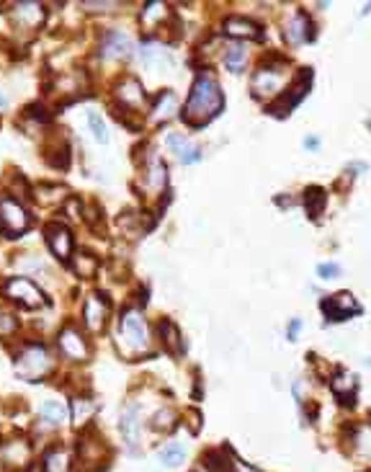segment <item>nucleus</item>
Returning a JSON list of instances; mask_svg holds the SVG:
<instances>
[{"mask_svg": "<svg viewBox=\"0 0 371 472\" xmlns=\"http://www.w3.org/2000/svg\"><path fill=\"white\" fill-rule=\"evenodd\" d=\"M106 317H108V299L103 297V294H98V292L88 294L85 304H83V323H85V328H88L90 333L103 331Z\"/></svg>", "mask_w": 371, "mask_h": 472, "instance_id": "8", "label": "nucleus"}, {"mask_svg": "<svg viewBox=\"0 0 371 472\" xmlns=\"http://www.w3.org/2000/svg\"><path fill=\"white\" fill-rule=\"evenodd\" d=\"M165 183H168V168H165V163L160 158L152 155L147 165H145V186L150 191H162Z\"/></svg>", "mask_w": 371, "mask_h": 472, "instance_id": "17", "label": "nucleus"}, {"mask_svg": "<svg viewBox=\"0 0 371 472\" xmlns=\"http://www.w3.org/2000/svg\"><path fill=\"white\" fill-rule=\"evenodd\" d=\"M44 235H47L49 250H52V253L60 258V261H68V258H73V235H70V230L65 227V225H62V222L47 225Z\"/></svg>", "mask_w": 371, "mask_h": 472, "instance_id": "9", "label": "nucleus"}, {"mask_svg": "<svg viewBox=\"0 0 371 472\" xmlns=\"http://www.w3.org/2000/svg\"><path fill=\"white\" fill-rule=\"evenodd\" d=\"M157 459H160L162 465L168 467H178L186 459V449H183V444H178V441H170V444H165L157 452Z\"/></svg>", "mask_w": 371, "mask_h": 472, "instance_id": "27", "label": "nucleus"}, {"mask_svg": "<svg viewBox=\"0 0 371 472\" xmlns=\"http://www.w3.org/2000/svg\"><path fill=\"white\" fill-rule=\"evenodd\" d=\"M73 269L78 277L90 279V277H95V271H98V261H95V256H90V253H78V256H73Z\"/></svg>", "mask_w": 371, "mask_h": 472, "instance_id": "28", "label": "nucleus"}, {"mask_svg": "<svg viewBox=\"0 0 371 472\" xmlns=\"http://www.w3.org/2000/svg\"><path fill=\"white\" fill-rule=\"evenodd\" d=\"M31 225V215L21 202H16L14 196L0 194V232L6 237L23 235Z\"/></svg>", "mask_w": 371, "mask_h": 472, "instance_id": "4", "label": "nucleus"}, {"mask_svg": "<svg viewBox=\"0 0 371 472\" xmlns=\"http://www.w3.org/2000/svg\"><path fill=\"white\" fill-rule=\"evenodd\" d=\"M330 387H333V392H335L338 398L343 400V403H351L348 398H353V390H356V374L340 369L335 374V379H330Z\"/></svg>", "mask_w": 371, "mask_h": 472, "instance_id": "23", "label": "nucleus"}, {"mask_svg": "<svg viewBox=\"0 0 371 472\" xmlns=\"http://www.w3.org/2000/svg\"><path fill=\"white\" fill-rule=\"evenodd\" d=\"M129 49H132V44H129L127 34H122V31H108L101 41L103 60H122V57L129 54Z\"/></svg>", "mask_w": 371, "mask_h": 472, "instance_id": "15", "label": "nucleus"}, {"mask_svg": "<svg viewBox=\"0 0 371 472\" xmlns=\"http://www.w3.org/2000/svg\"><path fill=\"white\" fill-rule=\"evenodd\" d=\"M325 202H328V194H325L323 189H307L304 204H307V212H310V217H320V215H323Z\"/></svg>", "mask_w": 371, "mask_h": 472, "instance_id": "30", "label": "nucleus"}, {"mask_svg": "<svg viewBox=\"0 0 371 472\" xmlns=\"http://www.w3.org/2000/svg\"><path fill=\"white\" fill-rule=\"evenodd\" d=\"M224 106L222 91H219V83L211 78V75L202 73L191 86L189 101L183 108V122L191 124V127H204L207 122H211Z\"/></svg>", "mask_w": 371, "mask_h": 472, "instance_id": "1", "label": "nucleus"}, {"mask_svg": "<svg viewBox=\"0 0 371 472\" xmlns=\"http://www.w3.org/2000/svg\"><path fill=\"white\" fill-rule=\"evenodd\" d=\"M224 34L235 36V39H261L263 29L258 26L256 21L243 19V16H230L224 21Z\"/></svg>", "mask_w": 371, "mask_h": 472, "instance_id": "14", "label": "nucleus"}, {"mask_svg": "<svg viewBox=\"0 0 371 472\" xmlns=\"http://www.w3.org/2000/svg\"><path fill=\"white\" fill-rule=\"evenodd\" d=\"M283 86V68H261L253 75V96H276Z\"/></svg>", "mask_w": 371, "mask_h": 472, "instance_id": "10", "label": "nucleus"}, {"mask_svg": "<svg viewBox=\"0 0 371 472\" xmlns=\"http://www.w3.org/2000/svg\"><path fill=\"white\" fill-rule=\"evenodd\" d=\"M165 19V6L162 3H147L142 8V24L145 26H155V21Z\"/></svg>", "mask_w": 371, "mask_h": 472, "instance_id": "31", "label": "nucleus"}, {"mask_svg": "<svg viewBox=\"0 0 371 472\" xmlns=\"http://www.w3.org/2000/svg\"><path fill=\"white\" fill-rule=\"evenodd\" d=\"M304 145H307V148H318V140H315V137H312V140L307 137V140H304Z\"/></svg>", "mask_w": 371, "mask_h": 472, "instance_id": "38", "label": "nucleus"}, {"mask_svg": "<svg viewBox=\"0 0 371 472\" xmlns=\"http://www.w3.org/2000/svg\"><path fill=\"white\" fill-rule=\"evenodd\" d=\"M286 36H289L291 44H302V41L312 39V21L307 19V14H297L291 19L289 29H286Z\"/></svg>", "mask_w": 371, "mask_h": 472, "instance_id": "21", "label": "nucleus"}, {"mask_svg": "<svg viewBox=\"0 0 371 472\" xmlns=\"http://www.w3.org/2000/svg\"><path fill=\"white\" fill-rule=\"evenodd\" d=\"M245 60H248V52H245L243 44H230L224 49V68L230 73H240L245 68Z\"/></svg>", "mask_w": 371, "mask_h": 472, "instance_id": "26", "label": "nucleus"}, {"mask_svg": "<svg viewBox=\"0 0 371 472\" xmlns=\"http://www.w3.org/2000/svg\"><path fill=\"white\" fill-rule=\"evenodd\" d=\"M3 294H6L11 302L26 307V310H36V307L44 304V294H41V289L34 282H28V279H23V277L8 279V282L3 284Z\"/></svg>", "mask_w": 371, "mask_h": 472, "instance_id": "5", "label": "nucleus"}, {"mask_svg": "<svg viewBox=\"0 0 371 472\" xmlns=\"http://www.w3.org/2000/svg\"><path fill=\"white\" fill-rule=\"evenodd\" d=\"M31 462V444L26 438H11L0 446V465L6 470L23 472Z\"/></svg>", "mask_w": 371, "mask_h": 472, "instance_id": "6", "label": "nucleus"}, {"mask_svg": "<svg viewBox=\"0 0 371 472\" xmlns=\"http://www.w3.org/2000/svg\"><path fill=\"white\" fill-rule=\"evenodd\" d=\"M14 21L19 29L34 31V29H39L44 24V6L41 3H16Z\"/></svg>", "mask_w": 371, "mask_h": 472, "instance_id": "11", "label": "nucleus"}, {"mask_svg": "<svg viewBox=\"0 0 371 472\" xmlns=\"http://www.w3.org/2000/svg\"><path fill=\"white\" fill-rule=\"evenodd\" d=\"M119 429H122V436L127 441L129 452L135 454L140 449V411H137L135 405L124 408L122 419H119Z\"/></svg>", "mask_w": 371, "mask_h": 472, "instance_id": "12", "label": "nucleus"}, {"mask_svg": "<svg viewBox=\"0 0 371 472\" xmlns=\"http://www.w3.org/2000/svg\"><path fill=\"white\" fill-rule=\"evenodd\" d=\"M297 331H299V320H291V325H289V338L291 341L297 338Z\"/></svg>", "mask_w": 371, "mask_h": 472, "instance_id": "37", "label": "nucleus"}, {"mask_svg": "<svg viewBox=\"0 0 371 472\" xmlns=\"http://www.w3.org/2000/svg\"><path fill=\"white\" fill-rule=\"evenodd\" d=\"M176 106H178L176 93H173V91H162V93L155 98V103H152V119H155V122L168 119V116L176 111Z\"/></svg>", "mask_w": 371, "mask_h": 472, "instance_id": "24", "label": "nucleus"}, {"mask_svg": "<svg viewBox=\"0 0 371 472\" xmlns=\"http://www.w3.org/2000/svg\"><path fill=\"white\" fill-rule=\"evenodd\" d=\"M88 124H90V129H93V137L98 142H108V129H106V124H103V119H101V114L98 111H90L88 114Z\"/></svg>", "mask_w": 371, "mask_h": 472, "instance_id": "32", "label": "nucleus"}, {"mask_svg": "<svg viewBox=\"0 0 371 472\" xmlns=\"http://www.w3.org/2000/svg\"><path fill=\"white\" fill-rule=\"evenodd\" d=\"M157 331H160L165 349H168L173 356H181L183 354V341H181V331L176 328V323H173V320H162V323L157 325Z\"/></svg>", "mask_w": 371, "mask_h": 472, "instance_id": "20", "label": "nucleus"}, {"mask_svg": "<svg viewBox=\"0 0 371 472\" xmlns=\"http://www.w3.org/2000/svg\"><path fill=\"white\" fill-rule=\"evenodd\" d=\"M65 186H39V199L44 204H52V202H62L65 199Z\"/></svg>", "mask_w": 371, "mask_h": 472, "instance_id": "33", "label": "nucleus"}, {"mask_svg": "<svg viewBox=\"0 0 371 472\" xmlns=\"http://www.w3.org/2000/svg\"><path fill=\"white\" fill-rule=\"evenodd\" d=\"M19 323H16V317L11 312H0V336H14Z\"/></svg>", "mask_w": 371, "mask_h": 472, "instance_id": "35", "label": "nucleus"}, {"mask_svg": "<svg viewBox=\"0 0 371 472\" xmlns=\"http://www.w3.org/2000/svg\"><path fill=\"white\" fill-rule=\"evenodd\" d=\"M93 413H95L93 400H88V398H75L73 400V424L75 426L88 424V421L93 419Z\"/></svg>", "mask_w": 371, "mask_h": 472, "instance_id": "29", "label": "nucleus"}, {"mask_svg": "<svg viewBox=\"0 0 371 472\" xmlns=\"http://www.w3.org/2000/svg\"><path fill=\"white\" fill-rule=\"evenodd\" d=\"M116 98L129 108H140L142 103H145V91H142L137 78H124V81L116 86Z\"/></svg>", "mask_w": 371, "mask_h": 472, "instance_id": "16", "label": "nucleus"}, {"mask_svg": "<svg viewBox=\"0 0 371 472\" xmlns=\"http://www.w3.org/2000/svg\"><path fill=\"white\" fill-rule=\"evenodd\" d=\"M8 106V98L6 96H0V108H6Z\"/></svg>", "mask_w": 371, "mask_h": 472, "instance_id": "39", "label": "nucleus"}, {"mask_svg": "<svg viewBox=\"0 0 371 472\" xmlns=\"http://www.w3.org/2000/svg\"><path fill=\"white\" fill-rule=\"evenodd\" d=\"M73 470V454L62 446H54L44 454V472H70Z\"/></svg>", "mask_w": 371, "mask_h": 472, "instance_id": "19", "label": "nucleus"}, {"mask_svg": "<svg viewBox=\"0 0 371 472\" xmlns=\"http://www.w3.org/2000/svg\"><path fill=\"white\" fill-rule=\"evenodd\" d=\"M173 419H176V416H173V411L168 408V411H160V413H157L155 421H152V426H155L157 431H170V429L176 426V424H173Z\"/></svg>", "mask_w": 371, "mask_h": 472, "instance_id": "34", "label": "nucleus"}, {"mask_svg": "<svg viewBox=\"0 0 371 472\" xmlns=\"http://www.w3.org/2000/svg\"><path fill=\"white\" fill-rule=\"evenodd\" d=\"M49 369H52V356L41 344H28L21 349L19 359H16V371H19L21 379L39 382Z\"/></svg>", "mask_w": 371, "mask_h": 472, "instance_id": "3", "label": "nucleus"}, {"mask_svg": "<svg viewBox=\"0 0 371 472\" xmlns=\"http://www.w3.org/2000/svg\"><path fill=\"white\" fill-rule=\"evenodd\" d=\"M150 346V333L140 310H124L119 317V349L127 356H140Z\"/></svg>", "mask_w": 371, "mask_h": 472, "instance_id": "2", "label": "nucleus"}, {"mask_svg": "<svg viewBox=\"0 0 371 472\" xmlns=\"http://www.w3.org/2000/svg\"><path fill=\"white\" fill-rule=\"evenodd\" d=\"M165 145L176 153V158L181 163H196L199 160V148H196L194 142L186 140L183 135H178V132H170V135L165 137Z\"/></svg>", "mask_w": 371, "mask_h": 472, "instance_id": "18", "label": "nucleus"}, {"mask_svg": "<svg viewBox=\"0 0 371 472\" xmlns=\"http://www.w3.org/2000/svg\"><path fill=\"white\" fill-rule=\"evenodd\" d=\"M57 344H60L62 356L70 359V361H85V359H88V344H85V336H83L75 325L62 328Z\"/></svg>", "mask_w": 371, "mask_h": 472, "instance_id": "7", "label": "nucleus"}, {"mask_svg": "<svg viewBox=\"0 0 371 472\" xmlns=\"http://www.w3.org/2000/svg\"><path fill=\"white\" fill-rule=\"evenodd\" d=\"M39 416L41 421H47L49 426H62L68 421V411H65V405L57 403V400H47V403L39 408Z\"/></svg>", "mask_w": 371, "mask_h": 472, "instance_id": "25", "label": "nucleus"}, {"mask_svg": "<svg viewBox=\"0 0 371 472\" xmlns=\"http://www.w3.org/2000/svg\"><path fill=\"white\" fill-rule=\"evenodd\" d=\"M318 274L323 279H335L338 274H340V266H338V263H320Z\"/></svg>", "mask_w": 371, "mask_h": 472, "instance_id": "36", "label": "nucleus"}, {"mask_svg": "<svg viewBox=\"0 0 371 472\" xmlns=\"http://www.w3.org/2000/svg\"><path fill=\"white\" fill-rule=\"evenodd\" d=\"M351 441H353V452H356L358 457L371 459V424L353 426Z\"/></svg>", "mask_w": 371, "mask_h": 472, "instance_id": "22", "label": "nucleus"}, {"mask_svg": "<svg viewBox=\"0 0 371 472\" xmlns=\"http://www.w3.org/2000/svg\"><path fill=\"white\" fill-rule=\"evenodd\" d=\"M323 310L328 312L333 320H345V317H351L353 312H358L361 307H358V302L353 299V294H348V292H340V294H335V297L325 299Z\"/></svg>", "mask_w": 371, "mask_h": 472, "instance_id": "13", "label": "nucleus"}]
</instances>
